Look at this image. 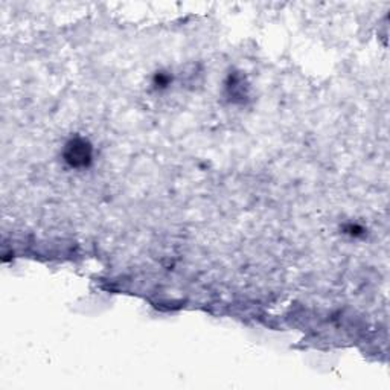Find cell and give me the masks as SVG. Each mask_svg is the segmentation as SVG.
<instances>
[{
  "instance_id": "cell-3",
  "label": "cell",
  "mask_w": 390,
  "mask_h": 390,
  "mask_svg": "<svg viewBox=\"0 0 390 390\" xmlns=\"http://www.w3.org/2000/svg\"><path fill=\"white\" fill-rule=\"evenodd\" d=\"M173 81V77L165 72H157L154 77V87L156 89H166Z\"/></svg>"
},
{
  "instance_id": "cell-4",
  "label": "cell",
  "mask_w": 390,
  "mask_h": 390,
  "mask_svg": "<svg viewBox=\"0 0 390 390\" xmlns=\"http://www.w3.org/2000/svg\"><path fill=\"white\" fill-rule=\"evenodd\" d=\"M363 232H364V229H363V227H360V226L349 224V226H346V227H345V233H349L351 236H358V235H361Z\"/></svg>"
},
{
  "instance_id": "cell-2",
  "label": "cell",
  "mask_w": 390,
  "mask_h": 390,
  "mask_svg": "<svg viewBox=\"0 0 390 390\" xmlns=\"http://www.w3.org/2000/svg\"><path fill=\"white\" fill-rule=\"evenodd\" d=\"M246 84L242 81V78L239 75H233L229 78V83L226 86L227 95L232 101H242L244 98L247 96V90H246Z\"/></svg>"
},
{
  "instance_id": "cell-1",
  "label": "cell",
  "mask_w": 390,
  "mask_h": 390,
  "mask_svg": "<svg viewBox=\"0 0 390 390\" xmlns=\"http://www.w3.org/2000/svg\"><path fill=\"white\" fill-rule=\"evenodd\" d=\"M61 157L72 169H86L93 162V145L83 136L70 137L63 148Z\"/></svg>"
}]
</instances>
